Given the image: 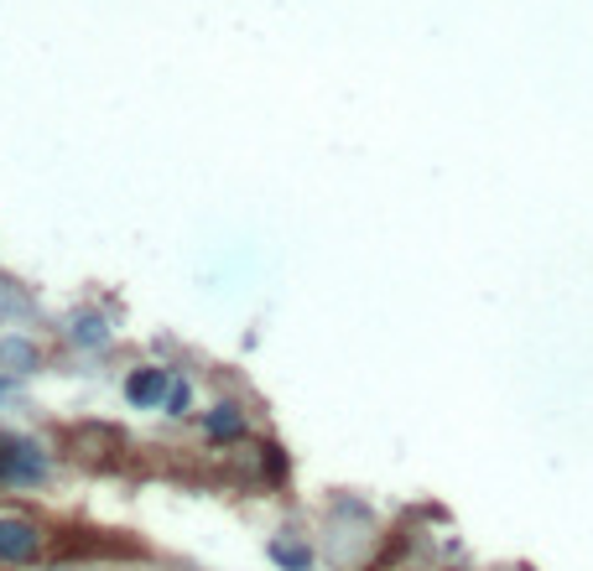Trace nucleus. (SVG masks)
Segmentation results:
<instances>
[{
    "label": "nucleus",
    "mask_w": 593,
    "mask_h": 571,
    "mask_svg": "<svg viewBox=\"0 0 593 571\" xmlns=\"http://www.w3.org/2000/svg\"><path fill=\"white\" fill-rule=\"evenodd\" d=\"M162 411H167V416H187V411H193V385L172 380V390H167V401H162Z\"/></svg>",
    "instance_id": "nucleus-7"
},
{
    "label": "nucleus",
    "mask_w": 593,
    "mask_h": 571,
    "mask_svg": "<svg viewBox=\"0 0 593 571\" xmlns=\"http://www.w3.org/2000/svg\"><path fill=\"white\" fill-rule=\"evenodd\" d=\"M48 546V530L32 520V515H17V509H0V567H32Z\"/></svg>",
    "instance_id": "nucleus-1"
},
{
    "label": "nucleus",
    "mask_w": 593,
    "mask_h": 571,
    "mask_svg": "<svg viewBox=\"0 0 593 571\" xmlns=\"http://www.w3.org/2000/svg\"><path fill=\"white\" fill-rule=\"evenodd\" d=\"M266 561H272L276 571H313L318 567V551H313L303 536H272L266 540Z\"/></svg>",
    "instance_id": "nucleus-4"
},
{
    "label": "nucleus",
    "mask_w": 593,
    "mask_h": 571,
    "mask_svg": "<svg viewBox=\"0 0 593 571\" xmlns=\"http://www.w3.org/2000/svg\"><path fill=\"white\" fill-rule=\"evenodd\" d=\"M37 571H79V567H37Z\"/></svg>",
    "instance_id": "nucleus-8"
},
{
    "label": "nucleus",
    "mask_w": 593,
    "mask_h": 571,
    "mask_svg": "<svg viewBox=\"0 0 593 571\" xmlns=\"http://www.w3.org/2000/svg\"><path fill=\"white\" fill-rule=\"evenodd\" d=\"M6 390H11V380H6V374H0V395H6Z\"/></svg>",
    "instance_id": "nucleus-9"
},
{
    "label": "nucleus",
    "mask_w": 593,
    "mask_h": 571,
    "mask_svg": "<svg viewBox=\"0 0 593 571\" xmlns=\"http://www.w3.org/2000/svg\"><path fill=\"white\" fill-rule=\"evenodd\" d=\"M42 370V349H37V338L27 333H6L0 338V374L6 380H27V374Z\"/></svg>",
    "instance_id": "nucleus-3"
},
{
    "label": "nucleus",
    "mask_w": 593,
    "mask_h": 571,
    "mask_svg": "<svg viewBox=\"0 0 593 571\" xmlns=\"http://www.w3.org/2000/svg\"><path fill=\"white\" fill-rule=\"evenodd\" d=\"M69 333L79 349H104V343H110V328H104L100 312H79V318L69 322Z\"/></svg>",
    "instance_id": "nucleus-6"
},
{
    "label": "nucleus",
    "mask_w": 593,
    "mask_h": 571,
    "mask_svg": "<svg viewBox=\"0 0 593 571\" xmlns=\"http://www.w3.org/2000/svg\"><path fill=\"white\" fill-rule=\"evenodd\" d=\"M172 390V374L156 370V364H141V370L125 374V405H136V411H162Z\"/></svg>",
    "instance_id": "nucleus-2"
},
{
    "label": "nucleus",
    "mask_w": 593,
    "mask_h": 571,
    "mask_svg": "<svg viewBox=\"0 0 593 571\" xmlns=\"http://www.w3.org/2000/svg\"><path fill=\"white\" fill-rule=\"evenodd\" d=\"M204 432H208V442H245L251 437V421H245V411H239L235 401H224L204 416Z\"/></svg>",
    "instance_id": "nucleus-5"
}]
</instances>
